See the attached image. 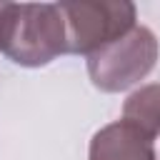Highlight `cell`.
Instances as JSON below:
<instances>
[{"mask_svg":"<svg viewBox=\"0 0 160 160\" xmlns=\"http://www.w3.org/2000/svg\"><path fill=\"white\" fill-rule=\"evenodd\" d=\"M0 52L22 68H42L68 52L60 5L5 2L0 10Z\"/></svg>","mask_w":160,"mask_h":160,"instance_id":"obj_1","label":"cell"},{"mask_svg":"<svg viewBox=\"0 0 160 160\" xmlns=\"http://www.w3.org/2000/svg\"><path fill=\"white\" fill-rule=\"evenodd\" d=\"M68 30V52L92 55L135 28L138 10L130 0H68L58 2Z\"/></svg>","mask_w":160,"mask_h":160,"instance_id":"obj_2","label":"cell"},{"mask_svg":"<svg viewBox=\"0 0 160 160\" xmlns=\"http://www.w3.org/2000/svg\"><path fill=\"white\" fill-rule=\"evenodd\" d=\"M122 120L155 140L160 135V82H150L130 92L122 102Z\"/></svg>","mask_w":160,"mask_h":160,"instance_id":"obj_5","label":"cell"},{"mask_svg":"<svg viewBox=\"0 0 160 160\" xmlns=\"http://www.w3.org/2000/svg\"><path fill=\"white\" fill-rule=\"evenodd\" d=\"M88 160H158V152L150 135L125 120H118L92 135Z\"/></svg>","mask_w":160,"mask_h":160,"instance_id":"obj_4","label":"cell"},{"mask_svg":"<svg viewBox=\"0 0 160 160\" xmlns=\"http://www.w3.org/2000/svg\"><path fill=\"white\" fill-rule=\"evenodd\" d=\"M158 38L150 28L135 25L120 40L88 55V75L102 92H120L140 82L158 62Z\"/></svg>","mask_w":160,"mask_h":160,"instance_id":"obj_3","label":"cell"},{"mask_svg":"<svg viewBox=\"0 0 160 160\" xmlns=\"http://www.w3.org/2000/svg\"><path fill=\"white\" fill-rule=\"evenodd\" d=\"M2 5H5V2H0V10H2Z\"/></svg>","mask_w":160,"mask_h":160,"instance_id":"obj_6","label":"cell"}]
</instances>
